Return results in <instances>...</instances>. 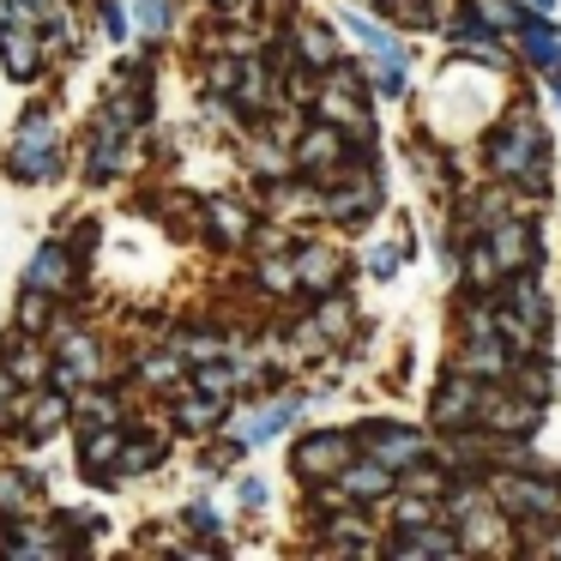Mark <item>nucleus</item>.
<instances>
[{"label":"nucleus","instance_id":"1","mask_svg":"<svg viewBox=\"0 0 561 561\" xmlns=\"http://www.w3.org/2000/svg\"><path fill=\"white\" fill-rule=\"evenodd\" d=\"M489 163H495L501 175H519V187H543V127L531 122V115H519V122L501 127V139L489 146Z\"/></svg>","mask_w":561,"mask_h":561},{"label":"nucleus","instance_id":"2","mask_svg":"<svg viewBox=\"0 0 561 561\" xmlns=\"http://www.w3.org/2000/svg\"><path fill=\"white\" fill-rule=\"evenodd\" d=\"M7 170H13L19 182H43V175L55 170V122L43 110H31L25 122H19V139H13Z\"/></svg>","mask_w":561,"mask_h":561},{"label":"nucleus","instance_id":"3","mask_svg":"<svg viewBox=\"0 0 561 561\" xmlns=\"http://www.w3.org/2000/svg\"><path fill=\"white\" fill-rule=\"evenodd\" d=\"M495 501H501V507H513V513H543V519H556V513H561V489L556 483H531V477H501Z\"/></svg>","mask_w":561,"mask_h":561},{"label":"nucleus","instance_id":"4","mask_svg":"<svg viewBox=\"0 0 561 561\" xmlns=\"http://www.w3.org/2000/svg\"><path fill=\"white\" fill-rule=\"evenodd\" d=\"M344 459H351V440H344V435H308L302 447H296V471H302L308 483H320V477H339Z\"/></svg>","mask_w":561,"mask_h":561},{"label":"nucleus","instance_id":"5","mask_svg":"<svg viewBox=\"0 0 561 561\" xmlns=\"http://www.w3.org/2000/svg\"><path fill=\"white\" fill-rule=\"evenodd\" d=\"M0 61H7V73L13 79H31L37 73V61H43V49H37V31H31V19H7L0 25Z\"/></svg>","mask_w":561,"mask_h":561},{"label":"nucleus","instance_id":"6","mask_svg":"<svg viewBox=\"0 0 561 561\" xmlns=\"http://www.w3.org/2000/svg\"><path fill=\"white\" fill-rule=\"evenodd\" d=\"M471 423H489V428H507V435H519V428H537V404H531V399H501V392H477Z\"/></svg>","mask_w":561,"mask_h":561},{"label":"nucleus","instance_id":"7","mask_svg":"<svg viewBox=\"0 0 561 561\" xmlns=\"http://www.w3.org/2000/svg\"><path fill=\"white\" fill-rule=\"evenodd\" d=\"M98 339H91V332H67L61 339V368H55V380H61V387H73V380H98Z\"/></svg>","mask_w":561,"mask_h":561},{"label":"nucleus","instance_id":"8","mask_svg":"<svg viewBox=\"0 0 561 561\" xmlns=\"http://www.w3.org/2000/svg\"><path fill=\"white\" fill-rule=\"evenodd\" d=\"M296 416H302V399H278V404H266V411L242 416V428H236V440H242V447H260V440L284 435V423H296Z\"/></svg>","mask_w":561,"mask_h":561},{"label":"nucleus","instance_id":"9","mask_svg":"<svg viewBox=\"0 0 561 561\" xmlns=\"http://www.w3.org/2000/svg\"><path fill=\"white\" fill-rule=\"evenodd\" d=\"M25 284H31V290H43V296H61L67 284H73V260H67V248H37Z\"/></svg>","mask_w":561,"mask_h":561},{"label":"nucleus","instance_id":"10","mask_svg":"<svg viewBox=\"0 0 561 561\" xmlns=\"http://www.w3.org/2000/svg\"><path fill=\"white\" fill-rule=\"evenodd\" d=\"M368 447H375V459L380 465H416L428 453V435H411V428H387V435H368Z\"/></svg>","mask_w":561,"mask_h":561},{"label":"nucleus","instance_id":"11","mask_svg":"<svg viewBox=\"0 0 561 561\" xmlns=\"http://www.w3.org/2000/svg\"><path fill=\"white\" fill-rule=\"evenodd\" d=\"M489 260H495V266H525V260H537L525 224H495V230H489Z\"/></svg>","mask_w":561,"mask_h":561},{"label":"nucleus","instance_id":"12","mask_svg":"<svg viewBox=\"0 0 561 561\" xmlns=\"http://www.w3.org/2000/svg\"><path fill=\"white\" fill-rule=\"evenodd\" d=\"M351 91H356L351 79H344V91H327V98H320V115H327V122H344L351 139H368V110L351 98Z\"/></svg>","mask_w":561,"mask_h":561},{"label":"nucleus","instance_id":"13","mask_svg":"<svg viewBox=\"0 0 561 561\" xmlns=\"http://www.w3.org/2000/svg\"><path fill=\"white\" fill-rule=\"evenodd\" d=\"M339 254L332 248H302V260H296V284H308V290H332L339 284Z\"/></svg>","mask_w":561,"mask_h":561},{"label":"nucleus","instance_id":"14","mask_svg":"<svg viewBox=\"0 0 561 561\" xmlns=\"http://www.w3.org/2000/svg\"><path fill=\"white\" fill-rule=\"evenodd\" d=\"M339 477H344V495H356V501H375L392 489V465H380V459L351 465V471H339Z\"/></svg>","mask_w":561,"mask_h":561},{"label":"nucleus","instance_id":"15","mask_svg":"<svg viewBox=\"0 0 561 561\" xmlns=\"http://www.w3.org/2000/svg\"><path fill=\"white\" fill-rule=\"evenodd\" d=\"M344 31H351V37H363V49H368V55H380V61L404 67V49H399V37H392V31L368 25L363 13H344Z\"/></svg>","mask_w":561,"mask_h":561},{"label":"nucleus","instance_id":"16","mask_svg":"<svg viewBox=\"0 0 561 561\" xmlns=\"http://www.w3.org/2000/svg\"><path fill=\"white\" fill-rule=\"evenodd\" d=\"M477 392H483V387H477L471 375H459V380H453V387L435 399V423H465V416L477 411Z\"/></svg>","mask_w":561,"mask_h":561},{"label":"nucleus","instance_id":"17","mask_svg":"<svg viewBox=\"0 0 561 561\" xmlns=\"http://www.w3.org/2000/svg\"><path fill=\"white\" fill-rule=\"evenodd\" d=\"M31 507H37V483L0 471V513H7V519H31Z\"/></svg>","mask_w":561,"mask_h":561},{"label":"nucleus","instance_id":"18","mask_svg":"<svg viewBox=\"0 0 561 561\" xmlns=\"http://www.w3.org/2000/svg\"><path fill=\"white\" fill-rule=\"evenodd\" d=\"M375 199H380L375 175H356V187L332 194V199H327V211H339V218H363V211H375Z\"/></svg>","mask_w":561,"mask_h":561},{"label":"nucleus","instance_id":"19","mask_svg":"<svg viewBox=\"0 0 561 561\" xmlns=\"http://www.w3.org/2000/svg\"><path fill=\"white\" fill-rule=\"evenodd\" d=\"M525 55H531V67H549V73H556L561 67V37L549 25H525Z\"/></svg>","mask_w":561,"mask_h":561},{"label":"nucleus","instance_id":"20","mask_svg":"<svg viewBox=\"0 0 561 561\" xmlns=\"http://www.w3.org/2000/svg\"><path fill=\"white\" fill-rule=\"evenodd\" d=\"M392 549H399V556H459V543H453V537H440V531H416V525H411V531H404Z\"/></svg>","mask_w":561,"mask_h":561},{"label":"nucleus","instance_id":"21","mask_svg":"<svg viewBox=\"0 0 561 561\" xmlns=\"http://www.w3.org/2000/svg\"><path fill=\"white\" fill-rule=\"evenodd\" d=\"M332 158H339V134H332V127H314V134L302 139V170H327Z\"/></svg>","mask_w":561,"mask_h":561},{"label":"nucleus","instance_id":"22","mask_svg":"<svg viewBox=\"0 0 561 561\" xmlns=\"http://www.w3.org/2000/svg\"><path fill=\"white\" fill-rule=\"evenodd\" d=\"M302 61L308 67H339V43H332V31H320V25L302 31Z\"/></svg>","mask_w":561,"mask_h":561},{"label":"nucleus","instance_id":"23","mask_svg":"<svg viewBox=\"0 0 561 561\" xmlns=\"http://www.w3.org/2000/svg\"><path fill=\"white\" fill-rule=\"evenodd\" d=\"M67 423V399L55 392V399H37L31 404V435H55V428Z\"/></svg>","mask_w":561,"mask_h":561},{"label":"nucleus","instance_id":"24","mask_svg":"<svg viewBox=\"0 0 561 561\" xmlns=\"http://www.w3.org/2000/svg\"><path fill=\"white\" fill-rule=\"evenodd\" d=\"M211 416H224V399H218V392H199V399L182 404V428H206Z\"/></svg>","mask_w":561,"mask_h":561},{"label":"nucleus","instance_id":"25","mask_svg":"<svg viewBox=\"0 0 561 561\" xmlns=\"http://www.w3.org/2000/svg\"><path fill=\"white\" fill-rule=\"evenodd\" d=\"M134 19H139V31H146V37H163L170 7H163V0H134Z\"/></svg>","mask_w":561,"mask_h":561},{"label":"nucleus","instance_id":"26","mask_svg":"<svg viewBox=\"0 0 561 561\" xmlns=\"http://www.w3.org/2000/svg\"><path fill=\"white\" fill-rule=\"evenodd\" d=\"M314 327H320V339H344V327H351V308H344V302H327V308L314 314Z\"/></svg>","mask_w":561,"mask_h":561},{"label":"nucleus","instance_id":"27","mask_svg":"<svg viewBox=\"0 0 561 561\" xmlns=\"http://www.w3.org/2000/svg\"><path fill=\"white\" fill-rule=\"evenodd\" d=\"M211 224H218L224 236H248V211H236L230 199H211Z\"/></svg>","mask_w":561,"mask_h":561},{"label":"nucleus","instance_id":"28","mask_svg":"<svg viewBox=\"0 0 561 561\" xmlns=\"http://www.w3.org/2000/svg\"><path fill=\"white\" fill-rule=\"evenodd\" d=\"M194 387H199V392H218V399H224V392L236 387V375H230L224 363H211V368H199V375H194Z\"/></svg>","mask_w":561,"mask_h":561},{"label":"nucleus","instance_id":"29","mask_svg":"<svg viewBox=\"0 0 561 561\" xmlns=\"http://www.w3.org/2000/svg\"><path fill=\"white\" fill-rule=\"evenodd\" d=\"M7 363H13V380H37V375H43V356L31 351V344H19V351L7 356Z\"/></svg>","mask_w":561,"mask_h":561},{"label":"nucleus","instance_id":"30","mask_svg":"<svg viewBox=\"0 0 561 561\" xmlns=\"http://www.w3.org/2000/svg\"><path fill=\"white\" fill-rule=\"evenodd\" d=\"M477 13H483L489 25H519V13H513L507 0H477Z\"/></svg>","mask_w":561,"mask_h":561},{"label":"nucleus","instance_id":"31","mask_svg":"<svg viewBox=\"0 0 561 561\" xmlns=\"http://www.w3.org/2000/svg\"><path fill=\"white\" fill-rule=\"evenodd\" d=\"M163 453V440H146V447H127L122 453V471H139V465H151Z\"/></svg>","mask_w":561,"mask_h":561},{"label":"nucleus","instance_id":"32","mask_svg":"<svg viewBox=\"0 0 561 561\" xmlns=\"http://www.w3.org/2000/svg\"><path fill=\"white\" fill-rule=\"evenodd\" d=\"M103 31H110V37H127V19H122L115 0H103Z\"/></svg>","mask_w":561,"mask_h":561},{"label":"nucleus","instance_id":"33","mask_svg":"<svg viewBox=\"0 0 561 561\" xmlns=\"http://www.w3.org/2000/svg\"><path fill=\"white\" fill-rule=\"evenodd\" d=\"M423 519H428L423 501H404V507H399V531H411V525H423Z\"/></svg>","mask_w":561,"mask_h":561},{"label":"nucleus","instance_id":"34","mask_svg":"<svg viewBox=\"0 0 561 561\" xmlns=\"http://www.w3.org/2000/svg\"><path fill=\"white\" fill-rule=\"evenodd\" d=\"M19 320H25V327H37V320H43V290H31V296H25V308H19Z\"/></svg>","mask_w":561,"mask_h":561},{"label":"nucleus","instance_id":"35","mask_svg":"<svg viewBox=\"0 0 561 561\" xmlns=\"http://www.w3.org/2000/svg\"><path fill=\"white\" fill-rule=\"evenodd\" d=\"M146 375L151 380H175V363H163V356H158V363H146Z\"/></svg>","mask_w":561,"mask_h":561},{"label":"nucleus","instance_id":"36","mask_svg":"<svg viewBox=\"0 0 561 561\" xmlns=\"http://www.w3.org/2000/svg\"><path fill=\"white\" fill-rule=\"evenodd\" d=\"M7 19H13V0H0V25H7Z\"/></svg>","mask_w":561,"mask_h":561},{"label":"nucleus","instance_id":"37","mask_svg":"<svg viewBox=\"0 0 561 561\" xmlns=\"http://www.w3.org/2000/svg\"><path fill=\"white\" fill-rule=\"evenodd\" d=\"M531 7H537V13H549V7H556V0H531Z\"/></svg>","mask_w":561,"mask_h":561},{"label":"nucleus","instance_id":"38","mask_svg":"<svg viewBox=\"0 0 561 561\" xmlns=\"http://www.w3.org/2000/svg\"><path fill=\"white\" fill-rule=\"evenodd\" d=\"M218 7H248V0H218Z\"/></svg>","mask_w":561,"mask_h":561},{"label":"nucleus","instance_id":"39","mask_svg":"<svg viewBox=\"0 0 561 561\" xmlns=\"http://www.w3.org/2000/svg\"><path fill=\"white\" fill-rule=\"evenodd\" d=\"M556 98H561V67H556Z\"/></svg>","mask_w":561,"mask_h":561},{"label":"nucleus","instance_id":"40","mask_svg":"<svg viewBox=\"0 0 561 561\" xmlns=\"http://www.w3.org/2000/svg\"><path fill=\"white\" fill-rule=\"evenodd\" d=\"M549 549H556V556H561V537H556V543H549Z\"/></svg>","mask_w":561,"mask_h":561}]
</instances>
